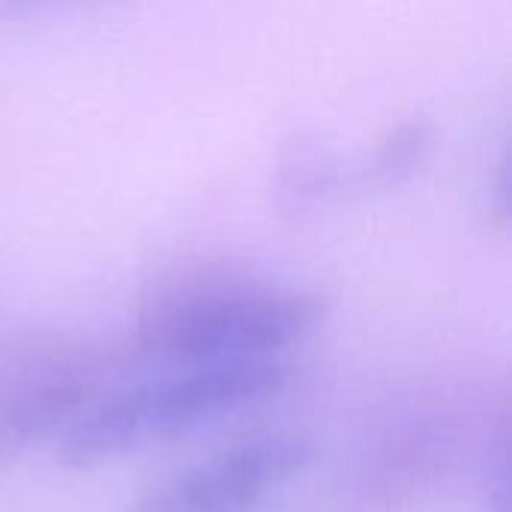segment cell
I'll use <instances>...</instances> for the list:
<instances>
[{
    "mask_svg": "<svg viewBox=\"0 0 512 512\" xmlns=\"http://www.w3.org/2000/svg\"><path fill=\"white\" fill-rule=\"evenodd\" d=\"M324 321L315 291L237 267H189L156 282L135 318V351L153 366L279 360Z\"/></svg>",
    "mask_w": 512,
    "mask_h": 512,
    "instance_id": "cell-1",
    "label": "cell"
},
{
    "mask_svg": "<svg viewBox=\"0 0 512 512\" xmlns=\"http://www.w3.org/2000/svg\"><path fill=\"white\" fill-rule=\"evenodd\" d=\"M75 3H81V0H0V21L33 18V15H45V12L75 6Z\"/></svg>",
    "mask_w": 512,
    "mask_h": 512,
    "instance_id": "cell-8",
    "label": "cell"
},
{
    "mask_svg": "<svg viewBox=\"0 0 512 512\" xmlns=\"http://www.w3.org/2000/svg\"><path fill=\"white\" fill-rule=\"evenodd\" d=\"M285 381L282 360L156 366L147 378L102 390L60 438V459L69 468L108 465L252 408Z\"/></svg>",
    "mask_w": 512,
    "mask_h": 512,
    "instance_id": "cell-2",
    "label": "cell"
},
{
    "mask_svg": "<svg viewBox=\"0 0 512 512\" xmlns=\"http://www.w3.org/2000/svg\"><path fill=\"white\" fill-rule=\"evenodd\" d=\"M426 147H429V132L420 123H408V126L390 132V138L375 150V159L366 168L363 180L369 186H393V183H399L402 177H408L414 171V165L420 162Z\"/></svg>",
    "mask_w": 512,
    "mask_h": 512,
    "instance_id": "cell-6",
    "label": "cell"
},
{
    "mask_svg": "<svg viewBox=\"0 0 512 512\" xmlns=\"http://www.w3.org/2000/svg\"><path fill=\"white\" fill-rule=\"evenodd\" d=\"M486 450V512H510V432L507 408L495 417Z\"/></svg>",
    "mask_w": 512,
    "mask_h": 512,
    "instance_id": "cell-7",
    "label": "cell"
},
{
    "mask_svg": "<svg viewBox=\"0 0 512 512\" xmlns=\"http://www.w3.org/2000/svg\"><path fill=\"white\" fill-rule=\"evenodd\" d=\"M315 462L312 438L270 432L219 450L147 489L126 512H246Z\"/></svg>",
    "mask_w": 512,
    "mask_h": 512,
    "instance_id": "cell-3",
    "label": "cell"
},
{
    "mask_svg": "<svg viewBox=\"0 0 512 512\" xmlns=\"http://www.w3.org/2000/svg\"><path fill=\"white\" fill-rule=\"evenodd\" d=\"M333 183H336V171L327 162L324 150L315 147V141H297L282 156L279 189H282V198L291 201L294 207H303L321 198L324 192H330Z\"/></svg>",
    "mask_w": 512,
    "mask_h": 512,
    "instance_id": "cell-5",
    "label": "cell"
},
{
    "mask_svg": "<svg viewBox=\"0 0 512 512\" xmlns=\"http://www.w3.org/2000/svg\"><path fill=\"white\" fill-rule=\"evenodd\" d=\"M102 393V372L84 354H54L0 393V474L30 450L63 438Z\"/></svg>",
    "mask_w": 512,
    "mask_h": 512,
    "instance_id": "cell-4",
    "label": "cell"
}]
</instances>
